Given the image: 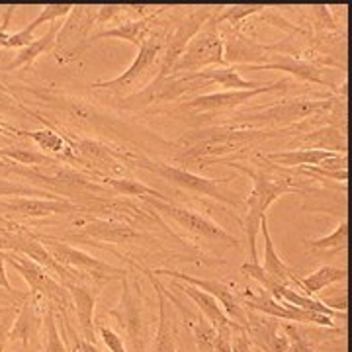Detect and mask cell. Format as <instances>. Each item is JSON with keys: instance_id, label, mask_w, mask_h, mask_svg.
<instances>
[{"instance_id": "cell-3", "label": "cell", "mask_w": 352, "mask_h": 352, "mask_svg": "<svg viewBox=\"0 0 352 352\" xmlns=\"http://www.w3.org/2000/svg\"><path fill=\"white\" fill-rule=\"evenodd\" d=\"M292 88V82L282 78L276 82H264L252 90H221V92H210V94H198L182 102H176L170 106H163L151 110L153 113L168 116L180 122H188L192 127H204V122L214 120L217 116L227 112H235L237 108L245 106L252 98L268 94V92H286Z\"/></svg>"}, {"instance_id": "cell-43", "label": "cell", "mask_w": 352, "mask_h": 352, "mask_svg": "<svg viewBox=\"0 0 352 352\" xmlns=\"http://www.w3.org/2000/svg\"><path fill=\"white\" fill-rule=\"evenodd\" d=\"M315 352H346V333L339 331L314 346Z\"/></svg>"}, {"instance_id": "cell-32", "label": "cell", "mask_w": 352, "mask_h": 352, "mask_svg": "<svg viewBox=\"0 0 352 352\" xmlns=\"http://www.w3.org/2000/svg\"><path fill=\"white\" fill-rule=\"evenodd\" d=\"M198 76L208 85L223 87V90H252V88L261 87L258 82L243 78L239 71H237V67H231V65L204 69V71H198Z\"/></svg>"}, {"instance_id": "cell-18", "label": "cell", "mask_w": 352, "mask_h": 352, "mask_svg": "<svg viewBox=\"0 0 352 352\" xmlns=\"http://www.w3.org/2000/svg\"><path fill=\"white\" fill-rule=\"evenodd\" d=\"M80 212V206L71 200H50V198H0V219L6 223H18L22 221H34V219H45L53 215H73Z\"/></svg>"}, {"instance_id": "cell-48", "label": "cell", "mask_w": 352, "mask_h": 352, "mask_svg": "<svg viewBox=\"0 0 352 352\" xmlns=\"http://www.w3.org/2000/svg\"><path fill=\"white\" fill-rule=\"evenodd\" d=\"M0 286L6 289H14L10 280L6 276V261H4V251H0Z\"/></svg>"}, {"instance_id": "cell-4", "label": "cell", "mask_w": 352, "mask_h": 352, "mask_svg": "<svg viewBox=\"0 0 352 352\" xmlns=\"http://www.w3.org/2000/svg\"><path fill=\"white\" fill-rule=\"evenodd\" d=\"M127 166L151 173V175L163 178L168 184H173L175 188L182 190V192L201 196V198H210V200L219 201V204L229 206V208H241L245 204V198L241 196L239 192H231L227 188V184L233 178H223V180L206 178V176L198 175V173L186 170V168H182L178 164L163 163V161L151 159L145 153L135 151L133 147H131L129 157H127Z\"/></svg>"}, {"instance_id": "cell-45", "label": "cell", "mask_w": 352, "mask_h": 352, "mask_svg": "<svg viewBox=\"0 0 352 352\" xmlns=\"http://www.w3.org/2000/svg\"><path fill=\"white\" fill-rule=\"evenodd\" d=\"M30 298V292H18V289H6L0 286V302L8 305H20Z\"/></svg>"}, {"instance_id": "cell-22", "label": "cell", "mask_w": 352, "mask_h": 352, "mask_svg": "<svg viewBox=\"0 0 352 352\" xmlns=\"http://www.w3.org/2000/svg\"><path fill=\"white\" fill-rule=\"evenodd\" d=\"M138 270H143L147 278L151 280L153 288L157 289V309H159V321H157V331L153 335L149 352H182L180 349V331H178V317L175 314L173 303L161 289V282L151 274L149 268H141L139 264H133Z\"/></svg>"}, {"instance_id": "cell-37", "label": "cell", "mask_w": 352, "mask_h": 352, "mask_svg": "<svg viewBox=\"0 0 352 352\" xmlns=\"http://www.w3.org/2000/svg\"><path fill=\"white\" fill-rule=\"evenodd\" d=\"M264 4H237V6H217L214 20L215 24H227L231 28H241L245 20L263 12Z\"/></svg>"}, {"instance_id": "cell-12", "label": "cell", "mask_w": 352, "mask_h": 352, "mask_svg": "<svg viewBox=\"0 0 352 352\" xmlns=\"http://www.w3.org/2000/svg\"><path fill=\"white\" fill-rule=\"evenodd\" d=\"M4 261L24 278L25 284L30 286V296L34 300H38L43 309H51V311H55V315H63L65 319H69L67 314L73 309L71 296L57 278L51 276L47 268L39 266L32 258L18 254V252L4 251Z\"/></svg>"}, {"instance_id": "cell-15", "label": "cell", "mask_w": 352, "mask_h": 352, "mask_svg": "<svg viewBox=\"0 0 352 352\" xmlns=\"http://www.w3.org/2000/svg\"><path fill=\"white\" fill-rule=\"evenodd\" d=\"M214 16L206 22V25L190 41L188 47L182 53V57L176 61L170 75H188V73H198L204 69H210V67H226L223 39H221Z\"/></svg>"}, {"instance_id": "cell-30", "label": "cell", "mask_w": 352, "mask_h": 352, "mask_svg": "<svg viewBox=\"0 0 352 352\" xmlns=\"http://www.w3.org/2000/svg\"><path fill=\"white\" fill-rule=\"evenodd\" d=\"M337 153L321 151V149H292V151L268 153L263 155L268 163L276 164L280 168H307V166H319L323 161L331 159Z\"/></svg>"}, {"instance_id": "cell-11", "label": "cell", "mask_w": 352, "mask_h": 352, "mask_svg": "<svg viewBox=\"0 0 352 352\" xmlns=\"http://www.w3.org/2000/svg\"><path fill=\"white\" fill-rule=\"evenodd\" d=\"M43 102H47L50 106L57 108L63 113L65 120L71 126L78 127L80 131L87 133H98L104 138L110 139H126V126L108 112H102L100 108H96L94 104L82 98H75V96H67V94H53V92H36Z\"/></svg>"}, {"instance_id": "cell-9", "label": "cell", "mask_w": 352, "mask_h": 352, "mask_svg": "<svg viewBox=\"0 0 352 352\" xmlns=\"http://www.w3.org/2000/svg\"><path fill=\"white\" fill-rule=\"evenodd\" d=\"M71 219V227H75L71 233L63 235L61 241H78V243H88V245H138L145 249H161L159 241L151 237L149 233L141 231L138 227L122 223V221H112V219H102V217H92L87 214L67 215Z\"/></svg>"}, {"instance_id": "cell-28", "label": "cell", "mask_w": 352, "mask_h": 352, "mask_svg": "<svg viewBox=\"0 0 352 352\" xmlns=\"http://www.w3.org/2000/svg\"><path fill=\"white\" fill-rule=\"evenodd\" d=\"M170 288L180 289L186 298H190V300L194 302V305L198 307L200 315L206 317V321H208L215 331H219V329H237V331H245V329L239 327V325H235V323L227 317L226 311L221 309L219 302H217L215 298H212L210 294L194 288V286H188V284H182V282H178V280H173Z\"/></svg>"}, {"instance_id": "cell-14", "label": "cell", "mask_w": 352, "mask_h": 352, "mask_svg": "<svg viewBox=\"0 0 352 352\" xmlns=\"http://www.w3.org/2000/svg\"><path fill=\"white\" fill-rule=\"evenodd\" d=\"M96 12L98 6H73L55 39L53 50L57 53V63H73L92 45L90 38L96 28Z\"/></svg>"}, {"instance_id": "cell-36", "label": "cell", "mask_w": 352, "mask_h": 352, "mask_svg": "<svg viewBox=\"0 0 352 352\" xmlns=\"http://www.w3.org/2000/svg\"><path fill=\"white\" fill-rule=\"evenodd\" d=\"M346 241H349V221L344 215L333 233H329L321 239L305 241V249L309 252H340L346 251Z\"/></svg>"}, {"instance_id": "cell-19", "label": "cell", "mask_w": 352, "mask_h": 352, "mask_svg": "<svg viewBox=\"0 0 352 352\" xmlns=\"http://www.w3.org/2000/svg\"><path fill=\"white\" fill-rule=\"evenodd\" d=\"M239 296V302L243 303L245 309H251L256 314L268 315V317H274V319H282V321H288V323H302V325H317V327H335V319H331L327 315L315 314V311H307L302 307H296L292 303L278 302L272 296H268L266 292H243L237 294Z\"/></svg>"}, {"instance_id": "cell-51", "label": "cell", "mask_w": 352, "mask_h": 352, "mask_svg": "<svg viewBox=\"0 0 352 352\" xmlns=\"http://www.w3.org/2000/svg\"><path fill=\"white\" fill-rule=\"evenodd\" d=\"M194 352H198V351H194Z\"/></svg>"}, {"instance_id": "cell-31", "label": "cell", "mask_w": 352, "mask_h": 352, "mask_svg": "<svg viewBox=\"0 0 352 352\" xmlns=\"http://www.w3.org/2000/svg\"><path fill=\"white\" fill-rule=\"evenodd\" d=\"M59 30H61V24H51V28L47 30L45 36H41L39 39H34L30 45H25L24 50L18 51V53L14 55L12 61L8 65H4L2 71L10 73V71H16V69H22V67H25V69L32 67L45 51H51L55 47V39H57Z\"/></svg>"}, {"instance_id": "cell-2", "label": "cell", "mask_w": 352, "mask_h": 352, "mask_svg": "<svg viewBox=\"0 0 352 352\" xmlns=\"http://www.w3.org/2000/svg\"><path fill=\"white\" fill-rule=\"evenodd\" d=\"M258 163L254 166L249 164L233 163L235 170H239L243 175H247L252 180V188L249 196L245 198V215L241 219L243 231L247 235V243H249V252H251V261L249 263H261L258 261V252H256V237L261 231V221L266 215V210L284 194L289 192H307V186L311 182L323 184L325 180H319L315 176L302 175L298 168L289 170V168H280L276 164L268 163L263 155H256Z\"/></svg>"}, {"instance_id": "cell-13", "label": "cell", "mask_w": 352, "mask_h": 352, "mask_svg": "<svg viewBox=\"0 0 352 352\" xmlns=\"http://www.w3.org/2000/svg\"><path fill=\"white\" fill-rule=\"evenodd\" d=\"M143 204L155 210L161 217L170 219L173 223L186 231L194 239L206 241L208 245H217L219 249H231L239 247L237 237H233L229 231H226L221 226L212 221L208 215L200 214L196 210H190L184 206H178L170 200H157V198H143Z\"/></svg>"}, {"instance_id": "cell-1", "label": "cell", "mask_w": 352, "mask_h": 352, "mask_svg": "<svg viewBox=\"0 0 352 352\" xmlns=\"http://www.w3.org/2000/svg\"><path fill=\"white\" fill-rule=\"evenodd\" d=\"M296 135L294 129L268 131V129H239L229 126L190 127L173 143L178 166L192 170L208 168L212 164H233L249 159L252 153L270 139Z\"/></svg>"}, {"instance_id": "cell-7", "label": "cell", "mask_w": 352, "mask_h": 352, "mask_svg": "<svg viewBox=\"0 0 352 352\" xmlns=\"http://www.w3.org/2000/svg\"><path fill=\"white\" fill-rule=\"evenodd\" d=\"M57 126V124H55ZM57 129L69 139L73 153H75V168L94 176L96 180H108V178H124L127 176V157L129 149L126 145H116L96 138L87 135H75L71 131H65L57 126Z\"/></svg>"}, {"instance_id": "cell-29", "label": "cell", "mask_w": 352, "mask_h": 352, "mask_svg": "<svg viewBox=\"0 0 352 352\" xmlns=\"http://www.w3.org/2000/svg\"><path fill=\"white\" fill-rule=\"evenodd\" d=\"M261 233H263L264 239V252H263V270L266 274H270L272 278H276L280 284L284 286H298L300 288V276L296 274V270L288 266V264L282 261V256L276 252L274 247V241L272 235L268 231V215H264L263 221H261ZM300 292V289H298Z\"/></svg>"}, {"instance_id": "cell-40", "label": "cell", "mask_w": 352, "mask_h": 352, "mask_svg": "<svg viewBox=\"0 0 352 352\" xmlns=\"http://www.w3.org/2000/svg\"><path fill=\"white\" fill-rule=\"evenodd\" d=\"M126 18V4H104L98 6L96 12V28L110 24V22H120Z\"/></svg>"}, {"instance_id": "cell-6", "label": "cell", "mask_w": 352, "mask_h": 352, "mask_svg": "<svg viewBox=\"0 0 352 352\" xmlns=\"http://www.w3.org/2000/svg\"><path fill=\"white\" fill-rule=\"evenodd\" d=\"M168 36L166 24H157V28L151 32V36L145 39V43L139 47V53L135 55L133 63L127 67L122 75H118L112 80H98L92 85V90H106L113 94L116 98H129L133 94L141 92L147 88L153 80L157 78L163 63L164 43Z\"/></svg>"}, {"instance_id": "cell-16", "label": "cell", "mask_w": 352, "mask_h": 352, "mask_svg": "<svg viewBox=\"0 0 352 352\" xmlns=\"http://www.w3.org/2000/svg\"><path fill=\"white\" fill-rule=\"evenodd\" d=\"M215 10H217V6H194L192 10L182 12V16L176 20L175 28L166 36L163 63H161V71H159L157 78H166L173 73L176 61L182 57V53L188 47L190 41L206 25V22L214 16Z\"/></svg>"}, {"instance_id": "cell-50", "label": "cell", "mask_w": 352, "mask_h": 352, "mask_svg": "<svg viewBox=\"0 0 352 352\" xmlns=\"http://www.w3.org/2000/svg\"><path fill=\"white\" fill-rule=\"evenodd\" d=\"M4 229H6V227H0V233H2V231H4Z\"/></svg>"}, {"instance_id": "cell-5", "label": "cell", "mask_w": 352, "mask_h": 352, "mask_svg": "<svg viewBox=\"0 0 352 352\" xmlns=\"http://www.w3.org/2000/svg\"><path fill=\"white\" fill-rule=\"evenodd\" d=\"M346 96H325V98H292L280 100L270 106L252 108L247 112H235L227 118L223 126L239 127V129H268V131H284L294 129L305 122L307 118L331 110L335 102Z\"/></svg>"}, {"instance_id": "cell-38", "label": "cell", "mask_w": 352, "mask_h": 352, "mask_svg": "<svg viewBox=\"0 0 352 352\" xmlns=\"http://www.w3.org/2000/svg\"><path fill=\"white\" fill-rule=\"evenodd\" d=\"M43 325H45V346H43V352H69L63 337H61L59 321H57L55 311L45 309V314H43Z\"/></svg>"}, {"instance_id": "cell-39", "label": "cell", "mask_w": 352, "mask_h": 352, "mask_svg": "<svg viewBox=\"0 0 352 352\" xmlns=\"http://www.w3.org/2000/svg\"><path fill=\"white\" fill-rule=\"evenodd\" d=\"M71 10H73V4H47V6H41V10H39L38 16H36L30 24L25 25L24 30L28 34L34 36V32L38 30L39 25L47 24V22L55 24L59 18H67V16L71 14Z\"/></svg>"}, {"instance_id": "cell-25", "label": "cell", "mask_w": 352, "mask_h": 352, "mask_svg": "<svg viewBox=\"0 0 352 352\" xmlns=\"http://www.w3.org/2000/svg\"><path fill=\"white\" fill-rule=\"evenodd\" d=\"M65 288L71 296L73 309H75L76 319H78V333L82 339L96 342V323H94V307H96V298H98V288L85 284L80 280L65 284Z\"/></svg>"}, {"instance_id": "cell-42", "label": "cell", "mask_w": 352, "mask_h": 352, "mask_svg": "<svg viewBox=\"0 0 352 352\" xmlns=\"http://www.w3.org/2000/svg\"><path fill=\"white\" fill-rule=\"evenodd\" d=\"M16 305H10L0 311V352H6V344L10 340V329L16 319Z\"/></svg>"}, {"instance_id": "cell-27", "label": "cell", "mask_w": 352, "mask_h": 352, "mask_svg": "<svg viewBox=\"0 0 352 352\" xmlns=\"http://www.w3.org/2000/svg\"><path fill=\"white\" fill-rule=\"evenodd\" d=\"M43 314H45V309L32 296L24 303H20V309L16 314L12 329H10V340L22 344V346H30L38 339L39 331L43 327Z\"/></svg>"}, {"instance_id": "cell-17", "label": "cell", "mask_w": 352, "mask_h": 352, "mask_svg": "<svg viewBox=\"0 0 352 352\" xmlns=\"http://www.w3.org/2000/svg\"><path fill=\"white\" fill-rule=\"evenodd\" d=\"M272 50V47H270ZM237 71H282L288 75L296 76L302 82H309V85H317V87L331 88L335 92V96H346V80L344 82H337L333 75L337 71L333 69H325L319 65L309 63L300 57H292V55H284V53H274L270 55V61L261 67H237Z\"/></svg>"}, {"instance_id": "cell-49", "label": "cell", "mask_w": 352, "mask_h": 352, "mask_svg": "<svg viewBox=\"0 0 352 352\" xmlns=\"http://www.w3.org/2000/svg\"><path fill=\"white\" fill-rule=\"evenodd\" d=\"M0 138H24V131L8 126V124H4V122H0Z\"/></svg>"}, {"instance_id": "cell-10", "label": "cell", "mask_w": 352, "mask_h": 352, "mask_svg": "<svg viewBox=\"0 0 352 352\" xmlns=\"http://www.w3.org/2000/svg\"><path fill=\"white\" fill-rule=\"evenodd\" d=\"M36 235L45 245V249L55 258V263L61 264L69 272H73V276L78 278L85 284L100 288L106 282H116V280L122 282V278L127 274L126 268H118V266L104 263V261L88 254V252L71 247L69 243H65L59 237L39 235V233H36Z\"/></svg>"}, {"instance_id": "cell-8", "label": "cell", "mask_w": 352, "mask_h": 352, "mask_svg": "<svg viewBox=\"0 0 352 352\" xmlns=\"http://www.w3.org/2000/svg\"><path fill=\"white\" fill-rule=\"evenodd\" d=\"M110 317L120 329L127 352H149L151 344V321L145 309L138 278H129V272L122 278V296L118 305L110 309Z\"/></svg>"}, {"instance_id": "cell-47", "label": "cell", "mask_w": 352, "mask_h": 352, "mask_svg": "<svg viewBox=\"0 0 352 352\" xmlns=\"http://www.w3.org/2000/svg\"><path fill=\"white\" fill-rule=\"evenodd\" d=\"M14 10H16V6H6V12H4V18H2V24H0V47L2 50H6V41L10 38L8 28H10V20H12Z\"/></svg>"}, {"instance_id": "cell-46", "label": "cell", "mask_w": 352, "mask_h": 352, "mask_svg": "<svg viewBox=\"0 0 352 352\" xmlns=\"http://www.w3.org/2000/svg\"><path fill=\"white\" fill-rule=\"evenodd\" d=\"M231 352H256L252 349L251 340L245 331H235L231 339Z\"/></svg>"}, {"instance_id": "cell-26", "label": "cell", "mask_w": 352, "mask_h": 352, "mask_svg": "<svg viewBox=\"0 0 352 352\" xmlns=\"http://www.w3.org/2000/svg\"><path fill=\"white\" fill-rule=\"evenodd\" d=\"M289 147L300 149H321L346 155V126H323L298 133L289 141Z\"/></svg>"}, {"instance_id": "cell-20", "label": "cell", "mask_w": 352, "mask_h": 352, "mask_svg": "<svg viewBox=\"0 0 352 352\" xmlns=\"http://www.w3.org/2000/svg\"><path fill=\"white\" fill-rule=\"evenodd\" d=\"M153 274H159V276H168L173 280H178L182 284H188V286H194V288L201 289L206 294H210L212 298H215L221 309L226 311V315L239 327H247V309L243 307V303L239 302V296L233 288H229L226 282L217 280V278H196L190 276V274H184L180 270H173V268H149Z\"/></svg>"}, {"instance_id": "cell-23", "label": "cell", "mask_w": 352, "mask_h": 352, "mask_svg": "<svg viewBox=\"0 0 352 352\" xmlns=\"http://www.w3.org/2000/svg\"><path fill=\"white\" fill-rule=\"evenodd\" d=\"M168 10H170V6H161V8L155 14H151V16H145V18H139V20H120L118 25H113V28L94 32L92 38H90V43H94V41H98V39L113 38L129 41L131 45H135L139 50V47L145 43V39L151 36L153 30L157 28V24L161 22V18H163Z\"/></svg>"}, {"instance_id": "cell-33", "label": "cell", "mask_w": 352, "mask_h": 352, "mask_svg": "<svg viewBox=\"0 0 352 352\" xmlns=\"http://www.w3.org/2000/svg\"><path fill=\"white\" fill-rule=\"evenodd\" d=\"M102 184L110 190L113 196L127 198V200H131V198H139V200H143V198L168 200L163 192H159L157 188H153V186L141 182V180L129 178V176H124V178H108V180H102Z\"/></svg>"}, {"instance_id": "cell-34", "label": "cell", "mask_w": 352, "mask_h": 352, "mask_svg": "<svg viewBox=\"0 0 352 352\" xmlns=\"http://www.w3.org/2000/svg\"><path fill=\"white\" fill-rule=\"evenodd\" d=\"M339 282H346V268H337V266L325 264L311 274L300 278V292L314 298L325 288L333 286V284H339Z\"/></svg>"}, {"instance_id": "cell-44", "label": "cell", "mask_w": 352, "mask_h": 352, "mask_svg": "<svg viewBox=\"0 0 352 352\" xmlns=\"http://www.w3.org/2000/svg\"><path fill=\"white\" fill-rule=\"evenodd\" d=\"M319 302L331 307V309H335V311H344L346 314V286L337 288L331 296H321L319 294Z\"/></svg>"}, {"instance_id": "cell-41", "label": "cell", "mask_w": 352, "mask_h": 352, "mask_svg": "<svg viewBox=\"0 0 352 352\" xmlns=\"http://www.w3.org/2000/svg\"><path fill=\"white\" fill-rule=\"evenodd\" d=\"M98 337L104 342V346L110 352H127V346L124 339L118 335V331L108 325H98Z\"/></svg>"}, {"instance_id": "cell-24", "label": "cell", "mask_w": 352, "mask_h": 352, "mask_svg": "<svg viewBox=\"0 0 352 352\" xmlns=\"http://www.w3.org/2000/svg\"><path fill=\"white\" fill-rule=\"evenodd\" d=\"M28 113H30V116H36V120L43 122L45 127H43V129H38V131H24V138L32 139V141L38 145L39 151L45 153L51 159H55L57 163L69 164V166L75 168V153H73V147H71L69 139L65 138L63 133L57 129L55 124L47 122L41 113L30 112V110H28Z\"/></svg>"}, {"instance_id": "cell-35", "label": "cell", "mask_w": 352, "mask_h": 352, "mask_svg": "<svg viewBox=\"0 0 352 352\" xmlns=\"http://www.w3.org/2000/svg\"><path fill=\"white\" fill-rule=\"evenodd\" d=\"M0 159H6L10 163L22 164V166H34V168H45L59 164L55 159L47 157L39 149H28V147H0Z\"/></svg>"}, {"instance_id": "cell-21", "label": "cell", "mask_w": 352, "mask_h": 352, "mask_svg": "<svg viewBox=\"0 0 352 352\" xmlns=\"http://www.w3.org/2000/svg\"><path fill=\"white\" fill-rule=\"evenodd\" d=\"M223 39V59L231 67H261L270 61L272 50L263 45L245 28H231L227 24H217Z\"/></svg>"}]
</instances>
